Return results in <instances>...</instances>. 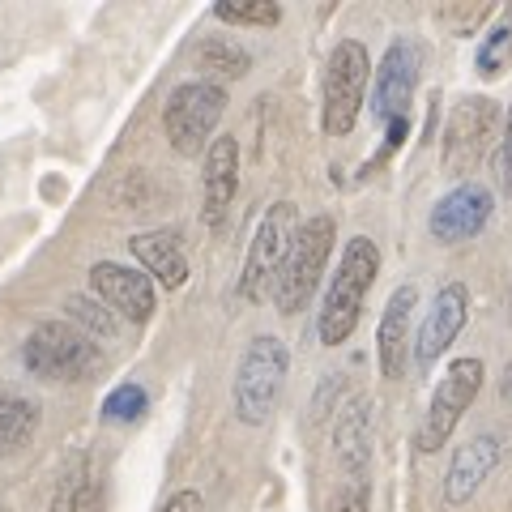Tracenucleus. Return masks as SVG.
I'll use <instances>...</instances> for the list:
<instances>
[{"mask_svg": "<svg viewBox=\"0 0 512 512\" xmlns=\"http://www.w3.org/2000/svg\"><path fill=\"white\" fill-rule=\"evenodd\" d=\"M380 278V248L376 239L355 235L338 256V269L325 286V299H320V316H316V333L320 346H342L350 333L359 329L363 303L372 295V286Z\"/></svg>", "mask_w": 512, "mask_h": 512, "instance_id": "obj_1", "label": "nucleus"}, {"mask_svg": "<svg viewBox=\"0 0 512 512\" xmlns=\"http://www.w3.org/2000/svg\"><path fill=\"white\" fill-rule=\"evenodd\" d=\"M286 372H291V346L274 333H261L252 338L244 359H239V372L231 384V410L244 427H265L269 414L278 410V397L286 389Z\"/></svg>", "mask_w": 512, "mask_h": 512, "instance_id": "obj_2", "label": "nucleus"}, {"mask_svg": "<svg viewBox=\"0 0 512 512\" xmlns=\"http://www.w3.org/2000/svg\"><path fill=\"white\" fill-rule=\"evenodd\" d=\"M22 363L35 380L47 384H77L99 372V342L86 329H77L73 320H43L22 346Z\"/></svg>", "mask_w": 512, "mask_h": 512, "instance_id": "obj_3", "label": "nucleus"}, {"mask_svg": "<svg viewBox=\"0 0 512 512\" xmlns=\"http://www.w3.org/2000/svg\"><path fill=\"white\" fill-rule=\"evenodd\" d=\"M333 239H338V222H333V214H312V218L299 222V235H295L282 274L274 282V303H278L282 316H295L312 303L316 286L329 269Z\"/></svg>", "mask_w": 512, "mask_h": 512, "instance_id": "obj_4", "label": "nucleus"}, {"mask_svg": "<svg viewBox=\"0 0 512 512\" xmlns=\"http://www.w3.org/2000/svg\"><path fill=\"white\" fill-rule=\"evenodd\" d=\"M222 111H227V86L222 82L197 77V82L175 86L163 107V128H167V141L175 146V154L197 158L201 150H210Z\"/></svg>", "mask_w": 512, "mask_h": 512, "instance_id": "obj_5", "label": "nucleus"}, {"mask_svg": "<svg viewBox=\"0 0 512 512\" xmlns=\"http://www.w3.org/2000/svg\"><path fill=\"white\" fill-rule=\"evenodd\" d=\"M299 205L295 201H274L265 210V218L256 222L252 231V244L244 256V274H239V295L248 303H261L265 291L278 282L282 265H286V252H291L295 235H299Z\"/></svg>", "mask_w": 512, "mask_h": 512, "instance_id": "obj_6", "label": "nucleus"}, {"mask_svg": "<svg viewBox=\"0 0 512 512\" xmlns=\"http://www.w3.org/2000/svg\"><path fill=\"white\" fill-rule=\"evenodd\" d=\"M367 82H372V56H367V47L359 39H342L325 64V111H320V124H325L329 137H346L359 124Z\"/></svg>", "mask_w": 512, "mask_h": 512, "instance_id": "obj_7", "label": "nucleus"}, {"mask_svg": "<svg viewBox=\"0 0 512 512\" xmlns=\"http://www.w3.org/2000/svg\"><path fill=\"white\" fill-rule=\"evenodd\" d=\"M483 380H487V367H483V359H474V355L453 359L444 367L436 393H431V406H427L423 423H419V436H414L419 453H436V448L448 444V436H453L457 423H461V414L474 406Z\"/></svg>", "mask_w": 512, "mask_h": 512, "instance_id": "obj_8", "label": "nucleus"}, {"mask_svg": "<svg viewBox=\"0 0 512 512\" xmlns=\"http://www.w3.org/2000/svg\"><path fill=\"white\" fill-rule=\"evenodd\" d=\"M495 128H500V103H491L487 94L457 99V107L448 111V124H444V150H440L444 175L466 184V175L483 163L487 146L495 141Z\"/></svg>", "mask_w": 512, "mask_h": 512, "instance_id": "obj_9", "label": "nucleus"}, {"mask_svg": "<svg viewBox=\"0 0 512 512\" xmlns=\"http://www.w3.org/2000/svg\"><path fill=\"white\" fill-rule=\"evenodd\" d=\"M419 73H423V43L419 39H393L384 47V56L372 73V116L389 128L393 120H410V103L419 90Z\"/></svg>", "mask_w": 512, "mask_h": 512, "instance_id": "obj_10", "label": "nucleus"}, {"mask_svg": "<svg viewBox=\"0 0 512 512\" xmlns=\"http://www.w3.org/2000/svg\"><path fill=\"white\" fill-rule=\"evenodd\" d=\"M491 210H495L491 188L466 180V184L448 188L436 201V210L427 218V231L436 235V244H466V239L483 235V227L491 222Z\"/></svg>", "mask_w": 512, "mask_h": 512, "instance_id": "obj_11", "label": "nucleus"}, {"mask_svg": "<svg viewBox=\"0 0 512 512\" xmlns=\"http://www.w3.org/2000/svg\"><path fill=\"white\" fill-rule=\"evenodd\" d=\"M466 320H470L466 282H444L436 291V299H431V312L423 316L419 338H414V363H419L423 372L427 367H436V359L457 342V333L466 329Z\"/></svg>", "mask_w": 512, "mask_h": 512, "instance_id": "obj_12", "label": "nucleus"}, {"mask_svg": "<svg viewBox=\"0 0 512 512\" xmlns=\"http://www.w3.org/2000/svg\"><path fill=\"white\" fill-rule=\"evenodd\" d=\"M90 286H94V295L103 299V308L120 312L124 320H133V325H146L158 312V291L141 269H128L120 261H99L90 269Z\"/></svg>", "mask_w": 512, "mask_h": 512, "instance_id": "obj_13", "label": "nucleus"}, {"mask_svg": "<svg viewBox=\"0 0 512 512\" xmlns=\"http://www.w3.org/2000/svg\"><path fill=\"white\" fill-rule=\"evenodd\" d=\"M235 192H239V141L231 133H222L210 141L205 167H201V214H205V227L210 231L227 227Z\"/></svg>", "mask_w": 512, "mask_h": 512, "instance_id": "obj_14", "label": "nucleus"}, {"mask_svg": "<svg viewBox=\"0 0 512 512\" xmlns=\"http://www.w3.org/2000/svg\"><path fill=\"white\" fill-rule=\"evenodd\" d=\"M504 461V440L495 431H478L474 440H466L448 461V474H444V504H470L478 491H483L487 478L500 470Z\"/></svg>", "mask_w": 512, "mask_h": 512, "instance_id": "obj_15", "label": "nucleus"}, {"mask_svg": "<svg viewBox=\"0 0 512 512\" xmlns=\"http://www.w3.org/2000/svg\"><path fill=\"white\" fill-rule=\"evenodd\" d=\"M419 291L414 286H397L380 312V329H376V350H380V372L384 380H402L406 359H410V316Z\"/></svg>", "mask_w": 512, "mask_h": 512, "instance_id": "obj_16", "label": "nucleus"}, {"mask_svg": "<svg viewBox=\"0 0 512 512\" xmlns=\"http://www.w3.org/2000/svg\"><path fill=\"white\" fill-rule=\"evenodd\" d=\"M128 252L141 261V274L158 282L163 291H180L188 282V252L175 231H141L128 239Z\"/></svg>", "mask_w": 512, "mask_h": 512, "instance_id": "obj_17", "label": "nucleus"}, {"mask_svg": "<svg viewBox=\"0 0 512 512\" xmlns=\"http://www.w3.org/2000/svg\"><path fill=\"white\" fill-rule=\"evenodd\" d=\"M372 402L355 397L333 423V448H338V466L346 470L350 483H363V470L372 461Z\"/></svg>", "mask_w": 512, "mask_h": 512, "instance_id": "obj_18", "label": "nucleus"}, {"mask_svg": "<svg viewBox=\"0 0 512 512\" xmlns=\"http://www.w3.org/2000/svg\"><path fill=\"white\" fill-rule=\"evenodd\" d=\"M35 431H39V406L22 393L0 389V457L26 448Z\"/></svg>", "mask_w": 512, "mask_h": 512, "instance_id": "obj_19", "label": "nucleus"}, {"mask_svg": "<svg viewBox=\"0 0 512 512\" xmlns=\"http://www.w3.org/2000/svg\"><path fill=\"white\" fill-rule=\"evenodd\" d=\"M512 64V5L491 22V30L478 39V52H474V69L483 77H500Z\"/></svg>", "mask_w": 512, "mask_h": 512, "instance_id": "obj_20", "label": "nucleus"}, {"mask_svg": "<svg viewBox=\"0 0 512 512\" xmlns=\"http://www.w3.org/2000/svg\"><path fill=\"white\" fill-rule=\"evenodd\" d=\"M197 64L214 77H231V82H239V77L252 69V56L235 39H205L201 52H197Z\"/></svg>", "mask_w": 512, "mask_h": 512, "instance_id": "obj_21", "label": "nucleus"}, {"mask_svg": "<svg viewBox=\"0 0 512 512\" xmlns=\"http://www.w3.org/2000/svg\"><path fill=\"white\" fill-rule=\"evenodd\" d=\"M214 18L227 22V26H278L282 22V5H274V0H218L214 5Z\"/></svg>", "mask_w": 512, "mask_h": 512, "instance_id": "obj_22", "label": "nucleus"}, {"mask_svg": "<svg viewBox=\"0 0 512 512\" xmlns=\"http://www.w3.org/2000/svg\"><path fill=\"white\" fill-rule=\"evenodd\" d=\"M86 495H90V461H86V453H73V461L56 478L52 512H77L86 504Z\"/></svg>", "mask_w": 512, "mask_h": 512, "instance_id": "obj_23", "label": "nucleus"}, {"mask_svg": "<svg viewBox=\"0 0 512 512\" xmlns=\"http://www.w3.org/2000/svg\"><path fill=\"white\" fill-rule=\"evenodd\" d=\"M146 410H150V393H146V384H137V380H124L103 397L107 423H137Z\"/></svg>", "mask_w": 512, "mask_h": 512, "instance_id": "obj_24", "label": "nucleus"}, {"mask_svg": "<svg viewBox=\"0 0 512 512\" xmlns=\"http://www.w3.org/2000/svg\"><path fill=\"white\" fill-rule=\"evenodd\" d=\"M69 312H73V325H77V329H86L94 342L111 333V320L103 316V303H90L86 295H73V299H69Z\"/></svg>", "mask_w": 512, "mask_h": 512, "instance_id": "obj_25", "label": "nucleus"}, {"mask_svg": "<svg viewBox=\"0 0 512 512\" xmlns=\"http://www.w3.org/2000/svg\"><path fill=\"white\" fill-rule=\"evenodd\" d=\"M491 171H495L500 192H512V103H508V116H504L500 146H495V154H491Z\"/></svg>", "mask_w": 512, "mask_h": 512, "instance_id": "obj_26", "label": "nucleus"}, {"mask_svg": "<svg viewBox=\"0 0 512 512\" xmlns=\"http://www.w3.org/2000/svg\"><path fill=\"white\" fill-rule=\"evenodd\" d=\"M333 512H367V487L363 483H346L342 495L333 500Z\"/></svg>", "mask_w": 512, "mask_h": 512, "instance_id": "obj_27", "label": "nucleus"}, {"mask_svg": "<svg viewBox=\"0 0 512 512\" xmlns=\"http://www.w3.org/2000/svg\"><path fill=\"white\" fill-rule=\"evenodd\" d=\"M163 512H201V495L197 491H175L163 504Z\"/></svg>", "mask_w": 512, "mask_h": 512, "instance_id": "obj_28", "label": "nucleus"}]
</instances>
